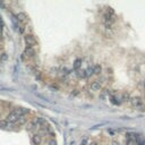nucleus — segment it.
Wrapping results in <instances>:
<instances>
[{
  "instance_id": "6ab92c4d",
  "label": "nucleus",
  "mask_w": 145,
  "mask_h": 145,
  "mask_svg": "<svg viewBox=\"0 0 145 145\" xmlns=\"http://www.w3.org/2000/svg\"><path fill=\"white\" fill-rule=\"evenodd\" d=\"M63 74H65V75H68V74H69V70H68L66 67H65V68H63Z\"/></svg>"
},
{
  "instance_id": "ddd939ff",
  "label": "nucleus",
  "mask_w": 145,
  "mask_h": 145,
  "mask_svg": "<svg viewBox=\"0 0 145 145\" xmlns=\"http://www.w3.org/2000/svg\"><path fill=\"white\" fill-rule=\"evenodd\" d=\"M77 76H78L79 78H84V77H86L85 70H78V72H77Z\"/></svg>"
},
{
  "instance_id": "39448f33",
  "label": "nucleus",
  "mask_w": 145,
  "mask_h": 145,
  "mask_svg": "<svg viewBox=\"0 0 145 145\" xmlns=\"http://www.w3.org/2000/svg\"><path fill=\"white\" fill-rule=\"evenodd\" d=\"M91 89H92V91H101L102 90V84L99 82V81H95V82H93L92 84H91Z\"/></svg>"
},
{
  "instance_id": "412c9836",
  "label": "nucleus",
  "mask_w": 145,
  "mask_h": 145,
  "mask_svg": "<svg viewBox=\"0 0 145 145\" xmlns=\"http://www.w3.org/2000/svg\"><path fill=\"white\" fill-rule=\"evenodd\" d=\"M111 145H120V143L117 142V141H112V142H111Z\"/></svg>"
},
{
  "instance_id": "20e7f679",
  "label": "nucleus",
  "mask_w": 145,
  "mask_h": 145,
  "mask_svg": "<svg viewBox=\"0 0 145 145\" xmlns=\"http://www.w3.org/2000/svg\"><path fill=\"white\" fill-rule=\"evenodd\" d=\"M25 57H28V58H33L34 56H35V50L33 49V48H25V50H24V53H23Z\"/></svg>"
},
{
  "instance_id": "393cba45",
  "label": "nucleus",
  "mask_w": 145,
  "mask_h": 145,
  "mask_svg": "<svg viewBox=\"0 0 145 145\" xmlns=\"http://www.w3.org/2000/svg\"><path fill=\"white\" fill-rule=\"evenodd\" d=\"M143 87H144V91H145V82L143 83Z\"/></svg>"
},
{
  "instance_id": "2eb2a0df",
  "label": "nucleus",
  "mask_w": 145,
  "mask_h": 145,
  "mask_svg": "<svg viewBox=\"0 0 145 145\" xmlns=\"http://www.w3.org/2000/svg\"><path fill=\"white\" fill-rule=\"evenodd\" d=\"M112 24L111 22H108V20H104V26L107 27V30H111L112 28Z\"/></svg>"
},
{
  "instance_id": "f8f14e48",
  "label": "nucleus",
  "mask_w": 145,
  "mask_h": 145,
  "mask_svg": "<svg viewBox=\"0 0 145 145\" xmlns=\"http://www.w3.org/2000/svg\"><path fill=\"white\" fill-rule=\"evenodd\" d=\"M35 122L37 124V126H41V125H44V124H45V120H44L43 118H41V117H37L36 120H35Z\"/></svg>"
},
{
  "instance_id": "f3484780",
  "label": "nucleus",
  "mask_w": 145,
  "mask_h": 145,
  "mask_svg": "<svg viewBox=\"0 0 145 145\" xmlns=\"http://www.w3.org/2000/svg\"><path fill=\"white\" fill-rule=\"evenodd\" d=\"M107 14H109L110 16H115V10L112 9V8H110V7H109L108 10H107Z\"/></svg>"
},
{
  "instance_id": "6e6552de",
  "label": "nucleus",
  "mask_w": 145,
  "mask_h": 145,
  "mask_svg": "<svg viewBox=\"0 0 145 145\" xmlns=\"http://www.w3.org/2000/svg\"><path fill=\"white\" fill-rule=\"evenodd\" d=\"M16 18H17V20H19V22H25L27 16H26V14L25 13H18L16 15Z\"/></svg>"
},
{
  "instance_id": "9b49d317",
  "label": "nucleus",
  "mask_w": 145,
  "mask_h": 145,
  "mask_svg": "<svg viewBox=\"0 0 145 145\" xmlns=\"http://www.w3.org/2000/svg\"><path fill=\"white\" fill-rule=\"evenodd\" d=\"M85 72H86V77H91V76H93V75H94L93 67H89V68L85 70Z\"/></svg>"
},
{
  "instance_id": "a211bd4d",
  "label": "nucleus",
  "mask_w": 145,
  "mask_h": 145,
  "mask_svg": "<svg viewBox=\"0 0 145 145\" xmlns=\"http://www.w3.org/2000/svg\"><path fill=\"white\" fill-rule=\"evenodd\" d=\"M81 145H89V139L87 138H84L82 141V143H81Z\"/></svg>"
},
{
  "instance_id": "dca6fc26",
  "label": "nucleus",
  "mask_w": 145,
  "mask_h": 145,
  "mask_svg": "<svg viewBox=\"0 0 145 145\" xmlns=\"http://www.w3.org/2000/svg\"><path fill=\"white\" fill-rule=\"evenodd\" d=\"M106 36L107 37H112L113 36V32L111 30H107L106 31Z\"/></svg>"
},
{
  "instance_id": "4be33fe9",
  "label": "nucleus",
  "mask_w": 145,
  "mask_h": 145,
  "mask_svg": "<svg viewBox=\"0 0 145 145\" xmlns=\"http://www.w3.org/2000/svg\"><path fill=\"white\" fill-rule=\"evenodd\" d=\"M49 144H50V145H57V144H56V141H50Z\"/></svg>"
},
{
  "instance_id": "1a4fd4ad",
  "label": "nucleus",
  "mask_w": 145,
  "mask_h": 145,
  "mask_svg": "<svg viewBox=\"0 0 145 145\" xmlns=\"http://www.w3.org/2000/svg\"><path fill=\"white\" fill-rule=\"evenodd\" d=\"M81 67H82V60H81V59H76L75 63H74V66H72L74 70H77V72H78Z\"/></svg>"
},
{
  "instance_id": "4468645a",
  "label": "nucleus",
  "mask_w": 145,
  "mask_h": 145,
  "mask_svg": "<svg viewBox=\"0 0 145 145\" xmlns=\"http://www.w3.org/2000/svg\"><path fill=\"white\" fill-rule=\"evenodd\" d=\"M8 60V54L7 53H1L0 54V61H7Z\"/></svg>"
},
{
  "instance_id": "7ed1b4c3",
  "label": "nucleus",
  "mask_w": 145,
  "mask_h": 145,
  "mask_svg": "<svg viewBox=\"0 0 145 145\" xmlns=\"http://www.w3.org/2000/svg\"><path fill=\"white\" fill-rule=\"evenodd\" d=\"M130 101V103H132L133 107H141L143 104V100L139 98V96H135V98H132V99L129 100Z\"/></svg>"
},
{
  "instance_id": "aec40b11",
  "label": "nucleus",
  "mask_w": 145,
  "mask_h": 145,
  "mask_svg": "<svg viewBox=\"0 0 145 145\" xmlns=\"http://www.w3.org/2000/svg\"><path fill=\"white\" fill-rule=\"evenodd\" d=\"M3 27V22H2V18H1V16H0V30Z\"/></svg>"
},
{
  "instance_id": "423d86ee",
  "label": "nucleus",
  "mask_w": 145,
  "mask_h": 145,
  "mask_svg": "<svg viewBox=\"0 0 145 145\" xmlns=\"http://www.w3.org/2000/svg\"><path fill=\"white\" fill-rule=\"evenodd\" d=\"M32 143H33V145H40L42 143L41 136H40L39 134H34V135L32 136Z\"/></svg>"
},
{
  "instance_id": "a878e982",
  "label": "nucleus",
  "mask_w": 145,
  "mask_h": 145,
  "mask_svg": "<svg viewBox=\"0 0 145 145\" xmlns=\"http://www.w3.org/2000/svg\"><path fill=\"white\" fill-rule=\"evenodd\" d=\"M144 98H145V96H144Z\"/></svg>"
},
{
  "instance_id": "5701e85b",
  "label": "nucleus",
  "mask_w": 145,
  "mask_h": 145,
  "mask_svg": "<svg viewBox=\"0 0 145 145\" xmlns=\"http://www.w3.org/2000/svg\"><path fill=\"white\" fill-rule=\"evenodd\" d=\"M24 31H25V28H24V27H20V28H19V32H20L22 34L24 33Z\"/></svg>"
},
{
  "instance_id": "9d476101",
  "label": "nucleus",
  "mask_w": 145,
  "mask_h": 145,
  "mask_svg": "<svg viewBox=\"0 0 145 145\" xmlns=\"http://www.w3.org/2000/svg\"><path fill=\"white\" fill-rule=\"evenodd\" d=\"M93 70H94V75H100L102 72V67L101 65H95L93 67Z\"/></svg>"
},
{
  "instance_id": "b1692460",
  "label": "nucleus",
  "mask_w": 145,
  "mask_h": 145,
  "mask_svg": "<svg viewBox=\"0 0 145 145\" xmlns=\"http://www.w3.org/2000/svg\"><path fill=\"white\" fill-rule=\"evenodd\" d=\"M89 145H98V143L96 142H91V143H89Z\"/></svg>"
},
{
  "instance_id": "f03ea898",
  "label": "nucleus",
  "mask_w": 145,
  "mask_h": 145,
  "mask_svg": "<svg viewBox=\"0 0 145 145\" xmlns=\"http://www.w3.org/2000/svg\"><path fill=\"white\" fill-rule=\"evenodd\" d=\"M19 118H20L19 113H18L16 110H14V111H11L9 115L7 116V121H9V122L13 124V122H17V121H18Z\"/></svg>"
},
{
  "instance_id": "f257e3e1",
  "label": "nucleus",
  "mask_w": 145,
  "mask_h": 145,
  "mask_svg": "<svg viewBox=\"0 0 145 145\" xmlns=\"http://www.w3.org/2000/svg\"><path fill=\"white\" fill-rule=\"evenodd\" d=\"M24 41H25V44L27 45V48H33L36 45V40L32 34H26L24 36Z\"/></svg>"
},
{
  "instance_id": "0eeeda50",
  "label": "nucleus",
  "mask_w": 145,
  "mask_h": 145,
  "mask_svg": "<svg viewBox=\"0 0 145 145\" xmlns=\"http://www.w3.org/2000/svg\"><path fill=\"white\" fill-rule=\"evenodd\" d=\"M0 127L2 129H8L11 127V122L7 121V120H0Z\"/></svg>"
}]
</instances>
